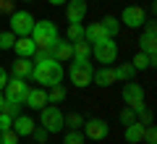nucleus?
I'll use <instances>...</instances> for the list:
<instances>
[{
	"label": "nucleus",
	"instance_id": "nucleus-1",
	"mask_svg": "<svg viewBox=\"0 0 157 144\" xmlns=\"http://www.w3.org/2000/svg\"><path fill=\"white\" fill-rule=\"evenodd\" d=\"M63 76H66V71H63V66L55 60V58H50V60H42L37 63V66L32 68V81L42 84V87H55V84H63Z\"/></svg>",
	"mask_w": 157,
	"mask_h": 144
},
{
	"label": "nucleus",
	"instance_id": "nucleus-2",
	"mask_svg": "<svg viewBox=\"0 0 157 144\" xmlns=\"http://www.w3.org/2000/svg\"><path fill=\"white\" fill-rule=\"evenodd\" d=\"M32 42L39 47H52V45L58 42V26L50 21V18H39V21H34V29H32Z\"/></svg>",
	"mask_w": 157,
	"mask_h": 144
},
{
	"label": "nucleus",
	"instance_id": "nucleus-3",
	"mask_svg": "<svg viewBox=\"0 0 157 144\" xmlns=\"http://www.w3.org/2000/svg\"><path fill=\"white\" fill-rule=\"evenodd\" d=\"M39 126L45 128L47 134H58L66 128V115H63L60 105H52V102H47L42 110H39Z\"/></svg>",
	"mask_w": 157,
	"mask_h": 144
},
{
	"label": "nucleus",
	"instance_id": "nucleus-4",
	"mask_svg": "<svg viewBox=\"0 0 157 144\" xmlns=\"http://www.w3.org/2000/svg\"><path fill=\"white\" fill-rule=\"evenodd\" d=\"M92 58L102 66H110V63L118 60V42L113 37L100 39V42H92Z\"/></svg>",
	"mask_w": 157,
	"mask_h": 144
},
{
	"label": "nucleus",
	"instance_id": "nucleus-5",
	"mask_svg": "<svg viewBox=\"0 0 157 144\" xmlns=\"http://www.w3.org/2000/svg\"><path fill=\"white\" fill-rule=\"evenodd\" d=\"M92 73H94V68H92L89 60H73L71 66H68V79H71L73 87L84 89L92 84Z\"/></svg>",
	"mask_w": 157,
	"mask_h": 144
},
{
	"label": "nucleus",
	"instance_id": "nucleus-6",
	"mask_svg": "<svg viewBox=\"0 0 157 144\" xmlns=\"http://www.w3.org/2000/svg\"><path fill=\"white\" fill-rule=\"evenodd\" d=\"M8 26L16 37H29L34 29V16L29 11H11V18H8Z\"/></svg>",
	"mask_w": 157,
	"mask_h": 144
},
{
	"label": "nucleus",
	"instance_id": "nucleus-7",
	"mask_svg": "<svg viewBox=\"0 0 157 144\" xmlns=\"http://www.w3.org/2000/svg\"><path fill=\"white\" fill-rule=\"evenodd\" d=\"M26 92H29L26 79H18V76H11V79H8V84L3 87L6 100H13V102H18V105H24V100H26Z\"/></svg>",
	"mask_w": 157,
	"mask_h": 144
},
{
	"label": "nucleus",
	"instance_id": "nucleus-8",
	"mask_svg": "<svg viewBox=\"0 0 157 144\" xmlns=\"http://www.w3.org/2000/svg\"><path fill=\"white\" fill-rule=\"evenodd\" d=\"M121 97H123L126 107H131V110H136V107L144 105V89H141V84H136L134 79L131 81H126L123 92H121Z\"/></svg>",
	"mask_w": 157,
	"mask_h": 144
},
{
	"label": "nucleus",
	"instance_id": "nucleus-9",
	"mask_svg": "<svg viewBox=\"0 0 157 144\" xmlns=\"http://www.w3.org/2000/svg\"><path fill=\"white\" fill-rule=\"evenodd\" d=\"M121 21L128 29H141L147 24V11L141 6H126L123 13H121Z\"/></svg>",
	"mask_w": 157,
	"mask_h": 144
},
{
	"label": "nucleus",
	"instance_id": "nucleus-10",
	"mask_svg": "<svg viewBox=\"0 0 157 144\" xmlns=\"http://www.w3.org/2000/svg\"><path fill=\"white\" fill-rule=\"evenodd\" d=\"M81 131H84L86 139H94V142H100V139H105L107 134H110V126H107V121H102V118H92V121H84Z\"/></svg>",
	"mask_w": 157,
	"mask_h": 144
},
{
	"label": "nucleus",
	"instance_id": "nucleus-11",
	"mask_svg": "<svg viewBox=\"0 0 157 144\" xmlns=\"http://www.w3.org/2000/svg\"><path fill=\"white\" fill-rule=\"evenodd\" d=\"M86 0H66V21L68 24H81L86 18Z\"/></svg>",
	"mask_w": 157,
	"mask_h": 144
},
{
	"label": "nucleus",
	"instance_id": "nucleus-12",
	"mask_svg": "<svg viewBox=\"0 0 157 144\" xmlns=\"http://www.w3.org/2000/svg\"><path fill=\"white\" fill-rule=\"evenodd\" d=\"M139 50L147 53L149 58H155V53H157V45H155V24H152V21L144 24V34H141V39H139Z\"/></svg>",
	"mask_w": 157,
	"mask_h": 144
},
{
	"label": "nucleus",
	"instance_id": "nucleus-13",
	"mask_svg": "<svg viewBox=\"0 0 157 144\" xmlns=\"http://www.w3.org/2000/svg\"><path fill=\"white\" fill-rule=\"evenodd\" d=\"M24 105H26L29 110H42V107L47 105V92H45V89H34V87H29Z\"/></svg>",
	"mask_w": 157,
	"mask_h": 144
},
{
	"label": "nucleus",
	"instance_id": "nucleus-14",
	"mask_svg": "<svg viewBox=\"0 0 157 144\" xmlns=\"http://www.w3.org/2000/svg\"><path fill=\"white\" fill-rule=\"evenodd\" d=\"M34 126H37V123H34V118H29V115H21V113H18V115L13 118V126H11V128L18 134V136H32Z\"/></svg>",
	"mask_w": 157,
	"mask_h": 144
},
{
	"label": "nucleus",
	"instance_id": "nucleus-15",
	"mask_svg": "<svg viewBox=\"0 0 157 144\" xmlns=\"http://www.w3.org/2000/svg\"><path fill=\"white\" fill-rule=\"evenodd\" d=\"M13 50H16L18 58H32L34 53H37V45L32 42V37H16V42H13Z\"/></svg>",
	"mask_w": 157,
	"mask_h": 144
},
{
	"label": "nucleus",
	"instance_id": "nucleus-16",
	"mask_svg": "<svg viewBox=\"0 0 157 144\" xmlns=\"http://www.w3.org/2000/svg\"><path fill=\"white\" fill-rule=\"evenodd\" d=\"M92 81L100 84V87H113V84H115V71H113V66H100V71L92 73Z\"/></svg>",
	"mask_w": 157,
	"mask_h": 144
},
{
	"label": "nucleus",
	"instance_id": "nucleus-17",
	"mask_svg": "<svg viewBox=\"0 0 157 144\" xmlns=\"http://www.w3.org/2000/svg\"><path fill=\"white\" fill-rule=\"evenodd\" d=\"M52 58H55L58 63H68L73 58V47H71V42H60V39H58L55 45H52Z\"/></svg>",
	"mask_w": 157,
	"mask_h": 144
},
{
	"label": "nucleus",
	"instance_id": "nucleus-18",
	"mask_svg": "<svg viewBox=\"0 0 157 144\" xmlns=\"http://www.w3.org/2000/svg\"><path fill=\"white\" fill-rule=\"evenodd\" d=\"M84 39L86 42H100V39H107V32H105V26H102V21H94V24H89V26H84Z\"/></svg>",
	"mask_w": 157,
	"mask_h": 144
},
{
	"label": "nucleus",
	"instance_id": "nucleus-19",
	"mask_svg": "<svg viewBox=\"0 0 157 144\" xmlns=\"http://www.w3.org/2000/svg\"><path fill=\"white\" fill-rule=\"evenodd\" d=\"M144 123L141 121H134V123H128L126 126V142L128 144H141V139H144Z\"/></svg>",
	"mask_w": 157,
	"mask_h": 144
},
{
	"label": "nucleus",
	"instance_id": "nucleus-20",
	"mask_svg": "<svg viewBox=\"0 0 157 144\" xmlns=\"http://www.w3.org/2000/svg\"><path fill=\"white\" fill-rule=\"evenodd\" d=\"M32 68H34L32 58H18V60L13 63L11 73H13V76H18V79H29V76H32Z\"/></svg>",
	"mask_w": 157,
	"mask_h": 144
},
{
	"label": "nucleus",
	"instance_id": "nucleus-21",
	"mask_svg": "<svg viewBox=\"0 0 157 144\" xmlns=\"http://www.w3.org/2000/svg\"><path fill=\"white\" fill-rule=\"evenodd\" d=\"M71 47H73L71 60H89L92 58V45L86 42V39H76V42H71Z\"/></svg>",
	"mask_w": 157,
	"mask_h": 144
},
{
	"label": "nucleus",
	"instance_id": "nucleus-22",
	"mask_svg": "<svg viewBox=\"0 0 157 144\" xmlns=\"http://www.w3.org/2000/svg\"><path fill=\"white\" fill-rule=\"evenodd\" d=\"M113 71H115V81H131L134 73H136V68L131 66V63H121V66L113 68Z\"/></svg>",
	"mask_w": 157,
	"mask_h": 144
},
{
	"label": "nucleus",
	"instance_id": "nucleus-23",
	"mask_svg": "<svg viewBox=\"0 0 157 144\" xmlns=\"http://www.w3.org/2000/svg\"><path fill=\"white\" fill-rule=\"evenodd\" d=\"M66 97H68V92H66L63 84H55V87H50V92H47V102H52V105H60Z\"/></svg>",
	"mask_w": 157,
	"mask_h": 144
},
{
	"label": "nucleus",
	"instance_id": "nucleus-24",
	"mask_svg": "<svg viewBox=\"0 0 157 144\" xmlns=\"http://www.w3.org/2000/svg\"><path fill=\"white\" fill-rule=\"evenodd\" d=\"M152 63H155V58H149L147 53L139 50V53L134 55V60H131V66H134L136 71H144V68H152Z\"/></svg>",
	"mask_w": 157,
	"mask_h": 144
},
{
	"label": "nucleus",
	"instance_id": "nucleus-25",
	"mask_svg": "<svg viewBox=\"0 0 157 144\" xmlns=\"http://www.w3.org/2000/svg\"><path fill=\"white\" fill-rule=\"evenodd\" d=\"M84 131L81 128H68L66 134H63V144H84Z\"/></svg>",
	"mask_w": 157,
	"mask_h": 144
},
{
	"label": "nucleus",
	"instance_id": "nucleus-26",
	"mask_svg": "<svg viewBox=\"0 0 157 144\" xmlns=\"http://www.w3.org/2000/svg\"><path fill=\"white\" fill-rule=\"evenodd\" d=\"M102 26H105L107 37H115V34H118V29H121V21H118L115 16H105V18H102Z\"/></svg>",
	"mask_w": 157,
	"mask_h": 144
},
{
	"label": "nucleus",
	"instance_id": "nucleus-27",
	"mask_svg": "<svg viewBox=\"0 0 157 144\" xmlns=\"http://www.w3.org/2000/svg\"><path fill=\"white\" fill-rule=\"evenodd\" d=\"M13 42H16V34L8 29V32H0V50H13Z\"/></svg>",
	"mask_w": 157,
	"mask_h": 144
},
{
	"label": "nucleus",
	"instance_id": "nucleus-28",
	"mask_svg": "<svg viewBox=\"0 0 157 144\" xmlns=\"http://www.w3.org/2000/svg\"><path fill=\"white\" fill-rule=\"evenodd\" d=\"M84 39V24H68V42Z\"/></svg>",
	"mask_w": 157,
	"mask_h": 144
},
{
	"label": "nucleus",
	"instance_id": "nucleus-29",
	"mask_svg": "<svg viewBox=\"0 0 157 144\" xmlns=\"http://www.w3.org/2000/svg\"><path fill=\"white\" fill-rule=\"evenodd\" d=\"M18 134L13 131V128H8V131H0V144H18Z\"/></svg>",
	"mask_w": 157,
	"mask_h": 144
},
{
	"label": "nucleus",
	"instance_id": "nucleus-30",
	"mask_svg": "<svg viewBox=\"0 0 157 144\" xmlns=\"http://www.w3.org/2000/svg\"><path fill=\"white\" fill-rule=\"evenodd\" d=\"M118 121L123 123V126H128V123H134V121H136V113L131 110V107H123V110L118 113Z\"/></svg>",
	"mask_w": 157,
	"mask_h": 144
},
{
	"label": "nucleus",
	"instance_id": "nucleus-31",
	"mask_svg": "<svg viewBox=\"0 0 157 144\" xmlns=\"http://www.w3.org/2000/svg\"><path fill=\"white\" fill-rule=\"evenodd\" d=\"M66 126L81 128V126H84V115H81V113H71V115H66Z\"/></svg>",
	"mask_w": 157,
	"mask_h": 144
},
{
	"label": "nucleus",
	"instance_id": "nucleus-32",
	"mask_svg": "<svg viewBox=\"0 0 157 144\" xmlns=\"http://www.w3.org/2000/svg\"><path fill=\"white\" fill-rule=\"evenodd\" d=\"M21 107H24V105H18V102H13V100H6V102H3V113H8V115H13V118L21 113Z\"/></svg>",
	"mask_w": 157,
	"mask_h": 144
},
{
	"label": "nucleus",
	"instance_id": "nucleus-33",
	"mask_svg": "<svg viewBox=\"0 0 157 144\" xmlns=\"http://www.w3.org/2000/svg\"><path fill=\"white\" fill-rule=\"evenodd\" d=\"M32 136H34V142H37V144H42V142H47V136H50V134H47V131H45L42 126H34Z\"/></svg>",
	"mask_w": 157,
	"mask_h": 144
},
{
	"label": "nucleus",
	"instance_id": "nucleus-34",
	"mask_svg": "<svg viewBox=\"0 0 157 144\" xmlns=\"http://www.w3.org/2000/svg\"><path fill=\"white\" fill-rule=\"evenodd\" d=\"M11 126H13V115H8V113L0 110V131H8Z\"/></svg>",
	"mask_w": 157,
	"mask_h": 144
},
{
	"label": "nucleus",
	"instance_id": "nucleus-35",
	"mask_svg": "<svg viewBox=\"0 0 157 144\" xmlns=\"http://www.w3.org/2000/svg\"><path fill=\"white\" fill-rule=\"evenodd\" d=\"M141 142H147V144H155V142H157V131L152 128V123L144 128V139H141Z\"/></svg>",
	"mask_w": 157,
	"mask_h": 144
},
{
	"label": "nucleus",
	"instance_id": "nucleus-36",
	"mask_svg": "<svg viewBox=\"0 0 157 144\" xmlns=\"http://www.w3.org/2000/svg\"><path fill=\"white\" fill-rule=\"evenodd\" d=\"M6 84H8V71L0 66V92H3V87H6Z\"/></svg>",
	"mask_w": 157,
	"mask_h": 144
},
{
	"label": "nucleus",
	"instance_id": "nucleus-37",
	"mask_svg": "<svg viewBox=\"0 0 157 144\" xmlns=\"http://www.w3.org/2000/svg\"><path fill=\"white\" fill-rule=\"evenodd\" d=\"M0 11H11V0H0Z\"/></svg>",
	"mask_w": 157,
	"mask_h": 144
},
{
	"label": "nucleus",
	"instance_id": "nucleus-38",
	"mask_svg": "<svg viewBox=\"0 0 157 144\" xmlns=\"http://www.w3.org/2000/svg\"><path fill=\"white\" fill-rule=\"evenodd\" d=\"M50 6H66V0H47Z\"/></svg>",
	"mask_w": 157,
	"mask_h": 144
},
{
	"label": "nucleus",
	"instance_id": "nucleus-39",
	"mask_svg": "<svg viewBox=\"0 0 157 144\" xmlns=\"http://www.w3.org/2000/svg\"><path fill=\"white\" fill-rule=\"evenodd\" d=\"M3 102H6V94L0 92V110H3Z\"/></svg>",
	"mask_w": 157,
	"mask_h": 144
},
{
	"label": "nucleus",
	"instance_id": "nucleus-40",
	"mask_svg": "<svg viewBox=\"0 0 157 144\" xmlns=\"http://www.w3.org/2000/svg\"><path fill=\"white\" fill-rule=\"evenodd\" d=\"M42 144H47V142H42Z\"/></svg>",
	"mask_w": 157,
	"mask_h": 144
},
{
	"label": "nucleus",
	"instance_id": "nucleus-41",
	"mask_svg": "<svg viewBox=\"0 0 157 144\" xmlns=\"http://www.w3.org/2000/svg\"><path fill=\"white\" fill-rule=\"evenodd\" d=\"M26 3H29V0H26Z\"/></svg>",
	"mask_w": 157,
	"mask_h": 144
}]
</instances>
